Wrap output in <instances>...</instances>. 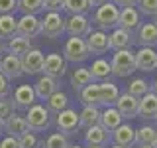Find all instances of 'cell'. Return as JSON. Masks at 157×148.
Returning <instances> with one entry per match:
<instances>
[{
  "instance_id": "13",
  "label": "cell",
  "mask_w": 157,
  "mask_h": 148,
  "mask_svg": "<svg viewBox=\"0 0 157 148\" xmlns=\"http://www.w3.org/2000/svg\"><path fill=\"white\" fill-rule=\"evenodd\" d=\"M85 42H86L88 53H98V56H102V53H106L108 49H110V39H108V34L102 32V30H94V32H90L85 38Z\"/></svg>"
},
{
  "instance_id": "47",
  "label": "cell",
  "mask_w": 157,
  "mask_h": 148,
  "mask_svg": "<svg viewBox=\"0 0 157 148\" xmlns=\"http://www.w3.org/2000/svg\"><path fill=\"white\" fill-rule=\"evenodd\" d=\"M4 51H6V46H4L2 39H0V53H4Z\"/></svg>"
},
{
  "instance_id": "3",
  "label": "cell",
  "mask_w": 157,
  "mask_h": 148,
  "mask_svg": "<svg viewBox=\"0 0 157 148\" xmlns=\"http://www.w3.org/2000/svg\"><path fill=\"white\" fill-rule=\"evenodd\" d=\"M24 118H26V122H28V126H29L32 132H43V130H47V128L51 126L49 111L43 105H39V103H36V105L29 107Z\"/></svg>"
},
{
  "instance_id": "18",
  "label": "cell",
  "mask_w": 157,
  "mask_h": 148,
  "mask_svg": "<svg viewBox=\"0 0 157 148\" xmlns=\"http://www.w3.org/2000/svg\"><path fill=\"white\" fill-rule=\"evenodd\" d=\"M157 65V51L155 47H140V51H136V69L141 71H153Z\"/></svg>"
},
{
  "instance_id": "19",
  "label": "cell",
  "mask_w": 157,
  "mask_h": 148,
  "mask_svg": "<svg viewBox=\"0 0 157 148\" xmlns=\"http://www.w3.org/2000/svg\"><path fill=\"white\" fill-rule=\"evenodd\" d=\"M2 130L6 132V136L20 138V136L26 134V132H29V126H28L26 118H24V117H18L16 113H14V115H12V117H10L8 121L2 125Z\"/></svg>"
},
{
  "instance_id": "42",
  "label": "cell",
  "mask_w": 157,
  "mask_h": 148,
  "mask_svg": "<svg viewBox=\"0 0 157 148\" xmlns=\"http://www.w3.org/2000/svg\"><path fill=\"white\" fill-rule=\"evenodd\" d=\"M18 10V0H0V16L2 14H14Z\"/></svg>"
},
{
  "instance_id": "50",
  "label": "cell",
  "mask_w": 157,
  "mask_h": 148,
  "mask_svg": "<svg viewBox=\"0 0 157 148\" xmlns=\"http://www.w3.org/2000/svg\"><path fill=\"white\" fill-rule=\"evenodd\" d=\"M69 148H82V146H78V144H71Z\"/></svg>"
},
{
  "instance_id": "39",
  "label": "cell",
  "mask_w": 157,
  "mask_h": 148,
  "mask_svg": "<svg viewBox=\"0 0 157 148\" xmlns=\"http://www.w3.org/2000/svg\"><path fill=\"white\" fill-rule=\"evenodd\" d=\"M18 144H20V148H39V138H37L36 132L29 130L24 136L18 138Z\"/></svg>"
},
{
  "instance_id": "41",
  "label": "cell",
  "mask_w": 157,
  "mask_h": 148,
  "mask_svg": "<svg viewBox=\"0 0 157 148\" xmlns=\"http://www.w3.org/2000/svg\"><path fill=\"white\" fill-rule=\"evenodd\" d=\"M65 0H43V10L47 12H63Z\"/></svg>"
},
{
  "instance_id": "25",
  "label": "cell",
  "mask_w": 157,
  "mask_h": 148,
  "mask_svg": "<svg viewBox=\"0 0 157 148\" xmlns=\"http://www.w3.org/2000/svg\"><path fill=\"white\" fill-rule=\"evenodd\" d=\"M98 89H100V105L102 107H112L116 103L118 95H120L118 87L112 81H100L98 83Z\"/></svg>"
},
{
  "instance_id": "4",
  "label": "cell",
  "mask_w": 157,
  "mask_h": 148,
  "mask_svg": "<svg viewBox=\"0 0 157 148\" xmlns=\"http://www.w3.org/2000/svg\"><path fill=\"white\" fill-rule=\"evenodd\" d=\"M88 56H90V53H88L85 38H69L67 39L65 47H63V57H65V61L82 63Z\"/></svg>"
},
{
  "instance_id": "30",
  "label": "cell",
  "mask_w": 157,
  "mask_h": 148,
  "mask_svg": "<svg viewBox=\"0 0 157 148\" xmlns=\"http://www.w3.org/2000/svg\"><path fill=\"white\" fill-rule=\"evenodd\" d=\"M45 103H47V111L53 113V115H59L61 111L69 109V97L61 91V89H59L57 93H53V95L49 97Z\"/></svg>"
},
{
  "instance_id": "21",
  "label": "cell",
  "mask_w": 157,
  "mask_h": 148,
  "mask_svg": "<svg viewBox=\"0 0 157 148\" xmlns=\"http://www.w3.org/2000/svg\"><path fill=\"white\" fill-rule=\"evenodd\" d=\"M124 122V117L116 111V107H106L104 111H100V126L104 130L112 132Z\"/></svg>"
},
{
  "instance_id": "16",
  "label": "cell",
  "mask_w": 157,
  "mask_h": 148,
  "mask_svg": "<svg viewBox=\"0 0 157 148\" xmlns=\"http://www.w3.org/2000/svg\"><path fill=\"white\" fill-rule=\"evenodd\" d=\"M141 24H140V12H137L136 6H130V8H120V16H118V28L126 30V32H134L137 30Z\"/></svg>"
},
{
  "instance_id": "1",
  "label": "cell",
  "mask_w": 157,
  "mask_h": 148,
  "mask_svg": "<svg viewBox=\"0 0 157 148\" xmlns=\"http://www.w3.org/2000/svg\"><path fill=\"white\" fill-rule=\"evenodd\" d=\"M112 67V75L116 77H128L136 71V51L128 49H118L110 61Z\"/></svg>"
},
{
  "instance_id": "52",
  "label": "cell",
  "mask_w": 157,
  "mask_h": 148,
  "mask_svg": "<svg viewBox=\"0 0 157 148\" xmlns=\"http://www.w3.org/2000/svg\"><path fill=\"white\" fill-rule=\"evenodd\" d=\"M88 148H102V146H88Z\"/></svg>"
},
{
  "instance_id": "17",
  "label": "cell",
  "mask_w": 157,
  "mask_h": 148,
  "mask_svg": "<svg viewBox=\"0 0 157 148\" xmlns=\"http://www.w3.org/2000/svg\"><path fill=\"white\" fill-rule=\"evenodd\" d=\"M110 138L114 140V144L122 146V148H130V146L136 144V128L122 122V125L118 126L116 130H112Z\"/></svg>"
},
{
  "instance_id": "11",
  "label": "cell",
  "mask_w": 157,
  "mask_h": 148,
  "mask_svg": "<svg viewBox=\"0 0 157 148\" xmlns=\"http://www.w3.org/2000/svg\"><path fill=\"white\" fill-rule=\"evenodd\" d=\"M55 125L59 128V132H63V134H73V132L81 126V122H78V113L73 111V109H65V111H61L55 117Z\"/></svg>"
},
{
  "instance_id": "45",
  "label": "cell",
  "mask_w": 157,
  "mask_h": 148,
  "mask_svg": "<svg viewBox=\"0 0 157 148\" xmlns=\"http://www.w3.org/2000/svg\"><path fill=\"white\" fill-rule=\"evenodd\" d=\"M114 4L118 8H130V6H137V0H114Z\"/></svg>"
},
{
  "instance_id": "20",
  "label": "cell",
  "mask_w": 157,
  "mask_h": 148,
  "mask_svg": "<svg viewBox=\"0 0 157 148\" xmlns=\"http://www.w3.org/2000/svg\"><path fill=\"white\" fill-rule=\"evenodd\" d=\"M85 140L88 146H102L104 148L110 140V132L104 130L100 125H94V126H88L86 132H85Z\"/></svg>"
},
{
  "instance_id": "55",
  "label": "cell",
  "mask_w": 157,
  "mask_h": 148,
  "mask_svg": "<svg viewBox=\"0 0 157 148\" xmlns=\"http://www.w3.org/2000/svg\"><path fill=\"white\" fill-rule=\"evenodd\" d=\"M0 130H2V125H0Z\"/></svg>"
},
{
  "instance_id": "40",
  "label": "cell",
  "mask_w": 157,
  "mask_h": 148,
  "mask_svg": "<svg viewBox=\"0 0 157 148\" xmlns=\"http://www.w3.org/2000/svg\"><path fill=\"white\" fill-rule=\"evenodd\" d=\"M137 6L141 14H147V16L157 14V0H137Z\"/></svg>"
},
{
  "instance_id": "54",
  "label": "cell",
  "mask_w": 157,
  "mask_h": 148,
  "mask_svg": "<svg viewBox=\"0 0 157 148\" xmlns=\"http://www.w3.org/2000/svg\"><path fill=\"white\" fill-rule=\"evenodd\" d=\"M155 24H157V14H155Z\"/></svg>"
},
{
  "instance_id": "5",
  "label": "cell",
  "mask_w": 157,
  "mask_h": 148,
  "mask_svg": "<svg viewBox=\"0 0 157 148\" xmlns=\"http://www.w3.org/2000/svg\"><path fill=\"white\" fill-rule=\"evenodd\" d=\"M63 32H65V18L61 16V12H47L41 20V36L55 39Z\"/></svg>"
},
{
  "instance_id": "7",
  "label": "cell",
  "mask_w": 157,
  "mask_h": 148,
  "mask_svg": "<svg viewBox=\"0 0 157 148\" xmlns=\"http://www.w3.org/2000/svg\"><path fill=\"white\" fill-rule=\"evenodd\" d=\"M18 36L22 38H37L39 34H41V20L37 16H33V14H22V18L18 20Z\"/></svg>"
},
{
  "instance_id": "53",
  "label": "cell",
  "mask_w": 157,
  "mask_h": 148,
  "mask_svg": "<svg viewBox=\"0 0 157 148\" xmlns=\"http://www.w3.org/2000/svg\"><path fill=\"white\" fill-rule=\"evenodd\" d=\"M112 148H122V146H118V144H114V146H112Z\"/></svg>"
},
{
  "instance_id": "12",
  "label": "cell",
  "mask_w": 157,
  "mask_h": 148,
  "mask_svg": "<svg viewBox=\"0 0 157 148\" xmlns=\"http://www.w3.org/2000/svg\"><path fill=\"white\" fill-rule=\"evenodd\" d=\"M0 73L8 79V81H14V79L22 77L24 71H22V57H16L12 53L0 57Z\"/></svg>"
},
{
  "instance_id": "51",
  "label": "cell",
  "mask_w": 157,
  "mask_h": 148,
  "mask_svg": "<svg viewBox=\"0 0 157 148\" xmlns=\"http://www.w3.org/2000/svg\"><path fill=\"white\" fill-rule=\"evenodd\" d=\"M153 148H157V134H155V140H153Z\"/></svg>"
},
{
  "instance_id": "29",
  "label": "cell",
  "mask_w": 157,
  "mask_h": 148,
  "mask_svg": "<svg viewBox=\"0 0 157 148\" xmlns=\"http://www.w3.org/2000/svg\"><path fill=\"white\" fill-rule=\"evenodd\" d=\"M18 32V20L14 14H2L0 16V39H10Z\"/></svg>"
},
{
  "instance_id": "26",
  "label": "cell",
  "mask_w": 157,
  "mask_h": 148,
  "mask_svg": "<svg viewBox=\"0 0 157 148\" xmlns=\"http://www.w3.org/2000/svg\"><path fill=\"white\" fill-rule=\"evenodd\" d=\"M88 71H90V75H92V81H108L112 75V67H110V63L106 61V59H96L94 63H92L90 67H88Z\"/></svg>"
},
{
  "instance_id": "43",
  "label": "cell",
  "mask_w": 157,
  "mask_h": 148,
  "mask_svg": "<svg viewBox=\"0 0 157 148\" xmlns=\"http://www.w3.org/2000/svg\"><path fill=\"white\" fill-rule=\"evenodd\" d=\"M12 95V89H10V81L0 73V99H8Z\"/></svg>"
},
{
  "instance_id": "27",
  "label": "cell",
  "mask_w": 157,
  "mask_h": 148,
  "mask_svg": "<svg viewBox=\"0 0 157 148\" xmlns=\"http://www.w3.org/2000/svg\"><path fill=\"white\" fill-rule=\"evenodd\" d=\"M108 39H110V49H116V51L118 49H128L132 46V34L122 30V28H116L108 36Z\"/></svg>"
},
{
  "instance_id": "28",
  "label": "cell",
  "mask_w": 157,
  "mask_h": 148,
  "mask_svg": "<svg viewBox=\"0 0 157 148\" xmlns=\"http://www.w3.org/2000/svg\"><path fill=\"white\" fill-rule=\"evenodd\" d=\"M78 122H81V126H85V128L100 125V109L92 107V105H85V109L78 113Z\"/></svg>"
},
{
  "instance_id": "15",
  "label": "cell",
  "mask_w": 157,
  "mask_h": 148,
  "mask_svg": "<svg viewBox=\"0 0 157 148\" xmlns=\"http://www.w3.org/2000/svg\"><path fill=\"white\" fill-rule=\"evenodd\" d=\"M32 87H33V91H36V97L37 99L47 101L53 93L59 91V79H53V77H49V75H41Z\"/></svg>"
},
{
  "instance_id": "24",
  "label": "cell",
  "mask_w": 157,
  "mask_h": 148,
  "mask_svg": "<svg viewBox=\"0 0 157 148\" xmlns=\"http://www.w3.org/2000/svg\"><path fill=\"white\" fill-rule=\"evenodd\" d=\"M137 115L141 118H155L157 115V95L153 91H149L147 95H144L140 99V111Z\"/></svg>"
},
{
  "instance_id": "49",
  "label": "cell",
  "mask_w": 157,
  "mask_h": 148,
  "mask_svg": "<svg viewBox=\"0 0 157 148\" xmlns=\"http://www.w3.org/2000/svg\"><path fill=\"white\" fill-rule=\"evenodd\" d=\"M153 93H155V95H157V79H155V81H153Z\"/></svg>"
},
{
  "instance_id": "35",
  "label": "cell",
  "mask_w": 157,
  "mask_h": 148,
  "mask_svg": "<svg viewBox=\"0 0 157 148\" xmlns=\"http://www.w3.org/2000/svg\"><path fill=\"white\" fill-rule=\"evenodd\" d=\"M63 10L69 12V16H73V14H86L90 10V4H88V0H65Z\"/></svg>"
},
{
  "instance_id": "8",
  "label": "cell",
  "mask_w": 157,
  "mask_h": 148,
  "mask_svg": "<svg viewBox=\"0 0 157 148\" xmlns=\"http://www.w3.org/2000/svg\"><path fill=\"white\" fill-rule=\"evenodd\" d=\"M43 61H45L43 51L37 49V47H32L26 56L22 57V71L28 73V75H37L43 69Z\"/></svg>"
},
{
  "instance_id": "31",
  "label": "cell",
  "mask_w": 157,
  "mask_h": 148,
  "mask_svg": "<svg viewBox=\"0 0 157 148\" xmlns=\"http://www.w3.org/2000/svg\"><path fill=\"white\" fill-rule=\"evenodd\" d=\"M92 83V75H90V71H88V67H78L73 71V75H71V85L75 91H82L86 85H90Z\"/></svg>"
},
{
  "instance_id": "10",
  "label": "cell",
  "mask_w": 157,
  "mask_h": 148,
  "mask_svg": "<svg viewBox=\"0 0 157 148\" xmlns=\"http://www.w3.org/2000/svg\"><path fill=\"white\" fill-rule=\"evenodd\" d=\"M36 101H37V97L32 85H20L12 95L14 109H20V111H28L32 105H36Z\"/></svg>"
},
{
  "instance_id": "32",
  "label": "cell",
  "mask_w": 157,
  "mask_h": 148,
  "mask_svg": "<svg viewBox=\"0 0 157 148\" xmlns=\"http://www.w3.org/2000/svg\"><path fill=\"white\" fill-rule=\"evenodd\" d=\"M78 93H81V103L82 105L100 107V89H98V83H90V85H86Z\"/></svg>"
},
{
  "instance_id": "34",
  "label": "cell",
  "mask_w": 157,
  "mask_h": 148,
  "mask_svg": "<svg viewBox=\"0 0 157 148\" xmlns=\"http://www.w3.org/2000/svg\"><path fill=\"white\" fill-rule=\"evenodd\" d=\"M155 134H157L155 126L144 125V126H140V128L136 130V142H137V144H153Z\"/></svg>"
},
{
  "instance_id": "22",
  "label": "cell",
  "mask_w": 157,
  "mask_h": 148,
  "mask_svg": "<svg viewBox=\"0 0 157 148\" xmlns=\"http://www.w3.org/2000/svg\"><path fill=\"white\" fill-rule=\"evenodd\" d=\"M137 39L144 47H155L157 46V24L145 22L137 28Z\"/></svg>"
},
{
  "instance_id": "57",
  "label": "cell",
  "mask_w": 157,
  "mask_h": 148,
  "mask_svg": "<svg viewBox=\"0 0 157 148\" xmlns=\"http://www.w3.org/2000/svg\"><path fill=\"white\" fill-rule=\"evenodd\" d=\"M155 69H157V65H155Z\"/></svg>"
},
{
  "instance_id": "2",
  "label": "cell",
  "mask_w": 157,
  "mask_h": 148,
  "mask_svg": "<svg viewBox=\"0 0 157 148\" xmlns=\"http://www.w3.org/2000/svg\"><path fill=\"white\" fill-rule=\"evenodd\" d=\"M118 16H120V8L114 2H106L96 8L94 16H92V22L104 32V30L118 28Z\"/></svg>"
},
{
  "instance_id": "33",
  "label": "cell",
  "mask_w": 157,
  "mask_h": 148,
  "mask_svg": "<svg viewBox=\"0 0 157 148\" xmlns=\"http://www.w3.org/2000/svg\"><path fill=\"white\" fill-rule=\"evenodd\" d=\"M69 146H71L69 136L63 132H53L43 142H39V148H69Z\"/></svg>"
},
{
  "instance_id": "44",
  "label": "cell",
  "mask_w": 157,
  "mask_h": 148,
  "mask_svg": "<svg viewBox=\"0 0 157 148\" xmlns=\"http://www.w3.org/2000/svg\"><path fill=\"white\" fill-rule=\"evenodd\" d=\"M0 148H20L18 138H12V136L2 138V140H0Z\"/></svg>"
},
{
  "instance_id": "9",
  "label": "cell",
  "mask_w": 157,
  "mask_h": 148,
  "mask_svg": "<svg viewBox=\"0 0 157 148\" xmlns=\"http://www.w3.org/2000/svg\"><path fill=\"white\" fill-rule=\"evenodd\" d=\"M65 71H67V61L63 56H59V53H49V56H45L43 69H41L43 75H49L53 79H61L65 75Z\"/></svg>"
},
{
  "instance_id": "14",
  "label": "cell",
  "mask_w": 157,
  "mask_h": 148,
  "mask_svg": "<svg viewBox=\"0 0 157 148\" xmlns=\"http://www.w3.org/2000/svg\"><path fill=\"white\" fill-rule=\"evenodd\" d=\"M114 105H116V111L124 118H136L137 111H140V99L132 97L130 93H124V95H118Z\"/></svg>"
},
{
  "instance_id": "37",
  "label": "cell",
  "mask_w": 157,
  "mask_h": 148,
  "mask_svg": "<svg viewBox=\"0 0 157 148\" xmlns=\"http://www.w3.org/2000/svg\"><path fill=\"white\" fill-rule=\"evenodd\" d=\"M128 93L136 99H141L144 95L149 93V85H147L145 79H134V81L130 83V87H128Z\"/></svg>"
},
{
  "instance_id": "48",
  "label": "cell",
  "mask_w": 157,
  "mask_h": 148,
  "mask_svg": "<svg viewBox=\"0 0 157 148\" xmlns=\"http://www.w3.org/2000/svg\"><path fill=\"white\" fill-rule=\"evenodd\" d=\"M140 148H153V144H140Z\"/></svg>"
},
{
  "instance_id": "23",
  "label": "cell",
  "mask_w": 157,
  "mask_h": 148,
  "mask_svg": "<svg viewBox=\"0 0 157 148\" xmlns=\"http://www.w3.org/2000/svg\"><path fill=\"white\" fill-rule=\"evenodd\" d=\"M32 47H33L32 46V39L22 38V36H18V34L14 38H10L8 43H6V51L12 53V56H16V57H24Z\"/></svg>"
},
{
  "instance_id": "38",
  "label": "cell",
  "mask_w": 157,
  "mask_h": 148,
  "mask_svg": "<svg viewBox=\"0 0 157 148\" xmlns=\"http://www.w3.org/2000/svg\"><path fill=\"white\" fill-rule=\"evenodd\" d=\"M14 113H16V109H14L12 99H0V125H4Z\"/></svg>"
},
{
  "instance_id": "56",
  "label": "cell",
  "mask_w": 157,
  "mask_h": 148,
  "mask_svg": "<svg viewBox=\"0 0 157 148\" xmlns=\"http://www.w3.org/2000/svg\"><path fill=\"white\" fill-rule=\"evenodd\" d=\"M155 121H157V115H155Z\"/></svg>"
},
{
  "instance_id": "46",
  "label": "cell",
  "mask_w": 157,
  "mask_h": 148,
  "mask_svg": "<svg viewBox=\"0 0 157 148\" xmlns=\"http://www.w3.org/2000/svg\"><path fill=\"white\" fill-rule=\"evenodd\" d=\"M106 2H110V0H88V4H90V8L92 6H102V4H106Z\"/></svg>"
},
{
  "instance_id": "6",
  "label": "cell",
  "mask_w": 157,
  "mask_h": 148,
  "mask_svg": "<svg viewBox=\"0 0 157 148\" xmlns=\"http://www.w3.org/2000/svg\"><path fill=\"white\" fill-rule=\"evenodd\" d=\"M65 32L71 38H86L92 32L90 28V20L85 14H73L65 20Z\"/></svg>"
},
{
  "instance_id": "36",
  "label": "cell",
  "mask_w": 157,
  "mask_h": 148,
  "mask_svg": "<svg viewBox=\"0 0 157 148\" xmlns=\"http://www.w3.org/2000/svg\"><path fill=\"white\" fill-rule=\"evenodd\" d=\"M18 10H22V14L37 16L43 10V0H18Z\"/></svg>"
}]
</instances>
